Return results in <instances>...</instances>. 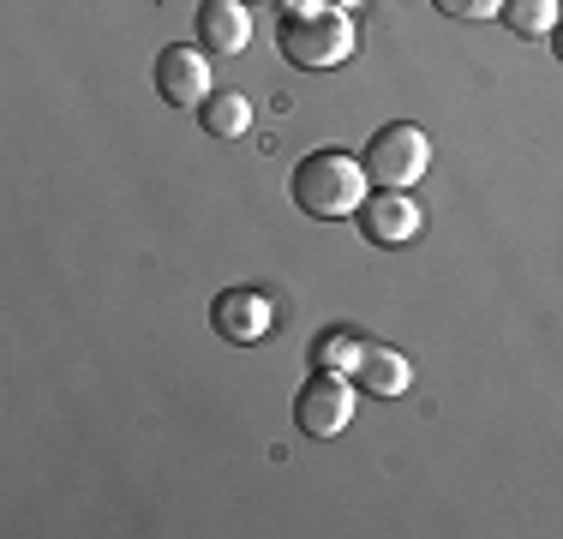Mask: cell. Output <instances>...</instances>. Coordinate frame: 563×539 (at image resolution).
I'll return each instance as SVG.
<instances>
[{
	"label": "cell",
	"mask_w": 563,
	"mask_h": 539,
	"mask_svg": "<svg viewBox=\"0 0 563 539\" xmlns=\"http://www.w3.org/2000/svg\"><path fill=\"white\" fill-rule=\"evenodd\" d=\"M552 54H558V61H563V24H558V31H552Z\"/></svg>",
	"instance_id": "5bb4252c"
},
{
	"label": "cell",
	"mask_w": 563,
	"mask_h": 539,
	"mask_svg": "<svg viewBox=\"0 0 563 539\" xmlns=\"http://www.w3.org/2000/svg\"><path fill=\"white\" fill-rule=\"evenodd\" d=\"M210 323H217V336H228V342L252 348L276 330V300L264 288H228V294H217V306H210Z\"/></svg>",
	"instance_id": "8992f818"
},
{
	"label": "cell",
	"mask_w": 563,
	"mask_h": 539,
	"mask_svg": "<svg viewBox=\"0 0 563 539\" xmlns=\"http://www.w3.org/2000/svg\"><path fill=\"white\" fill-rule=\"evenodd\" d=\"M432 7L444 12V19H467V24H474V19H498L504 0H432Z\"/></svg>",
	"instance_id": "4fadbf2b"
},
{
	"label": "cell",
	"mask_w": 563,
	"mask_h": 539,
	"mask_svg": "<svg viewBox=\"0 0 563 539\" xmlns=\"http://www.w3.org/2000/svg\"><path fill=\"white\" fill-rule=\"evenodd\" d=\"M360 162H366L378 193H408V186H420V174L432 168V139H426V127H413V120H390V127L372 132V144Z\"/></svg>",
	"instance_id": "3957f363"
},
{
	"label": "cell",
	"mask_w": 563,
	"mask_h": 539,
	"mask_svg": "<svg viewBox=\"0 0 563 539\" xmlns=\"http://www.w3.org/2000/svg\"><path fill=\"white\" fill-rule=\"evenodd\" d=\"M282 54H288L300 73H324V66H342L354 54V19L347 7H330V0H312V7H282Z\"/></svg>",
	"instance_id": "7a4b0ae2"
},
{
	"label": "cell",
	"mask_w": 563,
	"mask_h": 539,
	"mask_svg": "<svg viewBox=\"0 0 563 539\" xmlns=\"http://www.w3.org/2000/svg\"><path fill=\"white\" fill-rule=\"evenodd\" d=\"M198 127L210 132V139H246L252 132V97H240V90H210L205 102H198Z\"/></svg>",
	"instance_id": "30bf717a"
},
{
	"label": "cell",
	"mask_w": 563,
	"mask_h": 539,
	"mask_svg": "<svg viewBox=\"0 0 563 539\" xmlns=\"http://www.w3.org/2000/svg\"><path fill=\"white\" fill-rule=\"evenodd\" d=\"M354 377V389H366V396H401V389L413 384V360L401 354V348H384V342H366V354H360V366L347 372Z\"/></svg>",
	"instance_id": "9c48e42d"
},
{
	"label": "cell",
	"mask_w": 563,
	"mask_h": 539,
	"mask_svg": "<svg viewBox=\"0 0 563 539\" xmlns=\"http://www.w3.org/2000/svg\"><path fill=\"white\" fill-rule=\"evenodd\" d=\"M347 420H354V377L312 366V377L294 396V426L306 438H336V431H347Z\"/></svg>",
	"instance_id": "277c9868"
},
{
	"label": "cell",
	"mask_w": 563,
	"mask_h": 539,
	"mask_svg": "<svg viewBox=\"0 0 563 539\" xmlns=\"http://www.w3.org/2000/svg\"><path fill=\"white\" fill-rule=\"evenodd\" d=\"M420 228H426V216L408 193H372L360 205V234L372 246H408V240H420Z\"/></svg>",
	"instance_id": "52a82bcc"
},
{
	"label": "cell",
	"mask_w": 563,
	"mask_h": 539,
	"mask_svg": "<svg viewBox=\"0 0 563 539\" xmlns=\"http://www.w3.org/2000/svg\"><path fill=\"white\" fill-rule=\"evenodd\" d=\"M360 354H366V342H360L354 330H324V336L312 342V354H306V360H312V366H324V372H354Z\"/></svg>",
	"instance_id": "7c38bea8"
},
{
	"label": "cell",
	"mask_w": 563,
	"mask_h": 539,
	"mask_svg": "<svg viewBox=\"0 0 563 539\" xmlns=\"http://www.w3.org/2000/svg\"><path fill=\"white\" fill-rule=\"evenodd\" d=\"M366 162L347 156V151H312L300 156V168H294L288 193L294 205H300L306 216H318V222H342V216H360V205H366Z\"/></svg>",
	"instance_id": "6da1fadb"
},
{
	"label": "cell",
	"mask_w": 563,
	"mask_h": 539,
	"mask_svg": "<svg viewBox=\"0 0 563 539\" xmlns=\"http://www.w3.org/2000/svg\"><path fill=\"white\" fill-rule=\"evenodd\" d=\"M192 31H198V48L240 54L252 43V12H246V0H198Z\"/></svg>",
	"instance_id": "ba28073f"
},
{
	"label": "cell",
	"mask_w": 563,
	"mask_h": 539,
	"mask_svg": "<svg viewBox=\"0 0 563 539\" xmlns=\"http://www.w3.org/2000/svg\"><path fill=\"white\" fill-rule=\"evenodd\" d=\"M558 0H504V12L498 19L509 24L516 36H552L558 31Z\"/></svg>",
	"instance_id": "8fae6325"
},
{
	"label": "cell",
	"mask_w": 563,
	"mask_h": 539,
	"mask_svg": "<svg viewBox=\"0 0 563 539\" xmlns=\"http://www.w3.org/2000/svg\"><path fill=\"white\" fill-rule=\"evenodd\" d=\"M156 97L174 108H192L210 97V48L198 43H168L156 54Z\"/></svg>",
	"instance_id": "5b68a950"
}]
</instances>
